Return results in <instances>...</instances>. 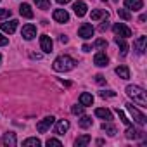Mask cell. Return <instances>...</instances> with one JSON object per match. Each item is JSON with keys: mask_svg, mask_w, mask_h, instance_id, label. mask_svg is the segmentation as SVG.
<instances>
[{"mask_svg": "<svg viewBox=\"0 0 147 147\" xmlns=\"http://www.w3.org/2000/svg\"><path fill=\"white\" fill-rule=\"evenodd\" d=\"M75 66H76V61L71 55H59L52 64L54 71H57V73H67L71 69H75Z\"/></svg>", "mask_w": 147, "mask_h": 147, "instance_id": "6da1fadb", "label": "cell"}, {"mask_svg": "<svg viewBox=\"0 0 147 147\" xmlns=\"http://www.w3.org/2000/svg\"><path fill=\"white\" fill-rule=\"evenodd\" d=\"M126 95L130 99H133V102H137L140 107H147V97H145V90L137 87V85H128L126 87Z\"/></svg>", "mask_w": 147, "mask_h": 147, "instance_id": "7a4b0ae2", "label": "cell"}, {"mask_svg": "<svg viewBox=\"0 0 147 147\" xmlns=\"http://www.w3.org/2000/svg\"><path fill=\"white\" fill-rule=\"evenodd\" d=\"M126 109L130 111V114H131V118H133V121H135L137 125L144 126V125L147 123V118H145V114H144V113H140V111H138V109H137V107L131 104V102H128V104H126Z\"/></svg>", "mask_w": 147, "mask_h": 147, "instance_id": "3957f363", "label": "cell"}, {"mask_svg": "<svg viewBox=\"0 0 147 147\" xmlns=\"http://www.w3.org/2000/svg\"><path fill=\"white\" fill-rule=\"evenodd\" d=\"M113 31H114L116 36H121V38H128V36H131V30H130L126 24H123V23H116V24L113 26Z\"/></svg>", "mask_w": 147, "mask_h": 147, "instance_id": "277c9868", "label": "cell"}, {"mask_svg": "<svg viewBox=\"0 0 147 147\" xmlns=\"http://www.w3.org/2000/svg\"><path fill=\"white\" fill-rule=\"evenodd\" d=\"M55 123V118L54 116H45L42 121H38V125H36V130L40 131V133H45V131H49L50 130V126Z\"/></svg>", "mask_w": 147, "mask_h": 147, "instance_id": "5b68a950", "label": "cell"}, {"mask_svg": "<svg viewBox=\"0 0 147 147\" xmlns=\"http://www.w3.org/2000/svg\"><path fill=\"white\" fill-rule=\"evenodd\" d=\"M94 26L92 24H88V23H83L82 26H80V30H78V36H82L83 40H88V38H92L94 36Z\"/></svg>", "mask_w": 147, "mask_h": 147, "instance_id": "8992f818", "label": "cell"}, {"mask_svg": "<svg viewBox=\"0 0 147 147\" xmlns=\"http://www.w3.org/2000/svg\"><path fill=\"white\" fill-rule=\"evenodd\" d=\"M21 35L24 40H33L36 36V26L35 24H24L21 30Z\"/></svg>", "mask_w": 147, "mask_h": 147, "instance_id": "52a82bcc", "label": "cell"}, {"mask_svg": "<svg viewBox=\"0 0 147 147\" xmlns=\"http://www.w3.org/2000/svg\"><path fill=\"white\" fill-rule=\"evenodd\" d=\"M52 47H54L52 38H50L49 35H42V36H40V49H42L45 54H50V52H52Z\"/></svg>", "mask_w": 147, "mask_h": 147, "instance_id": "ba28073f", "label": "cell"}, {"mask_svg": "<svg viewBox=\"0 0 147 147\" xmlns=\"http://www.w3.org/2000/svg\"><path fill=\"white\" fill-rule=\"evenodd\" d=\"M52 18H54L55 23H67V21H69V14H67V11H64V9H55V11L52 12Z\"/></svg>", "mask_w": 147, "mask_h": 147, "instance_id": "9c48e42d", "label": "cell"}, {"mask_svg": "<svg viewBox=\"0 0 147 147\" xmlns=\"http://www.w3.org/2000/svg\"><path fill=\"white\" fill-rule=\"evenodd\" d=\"M145 45H147V36H138V38L133 42V50H135L138 55H142V54L145 52Z\"/></svg>", "mask_w": 147, "mask_h": 147, "instance_id": "30bf717a", "label": "cell"}, {"mask_svg": "<svg viewBox=\"0 0 147 147\" xmlns=\"http://www.w3.org/2000/svg\"><path fill=\"white\" fill-rule=\"evenodd\" d=\"M2 144H4L5 147H16V145H18L16 133H14V131H7V133H4V137H2Z\"/></svg>", "mask_w": 147, "mask_h": 147, "instance_id": "8fae6325", "label": "cell"}, {"mask_svg": "<svg viewBox=\"0 0 147 147\" xmlns=\"http://www.w3.org/2000/svg\"><path fill=\"white\" fill-rule=\"evenodd\" d=\"M125 137L128 138V140H137V138H142L144 137V131L142 130H137V128H133L131 125L126 128V131H125Z\"/></svg>", "mask_w": 147, "mask_h": 147, "instance_id": "7c38bea8", "label": "cell"}, {"mask_svg": "<svg viewBox=\"0 0 147 147\" xmlns=\"http://www.w3.org/2000/svg\"><path fill=\"white\" fill-rule=\"evenodd\" d=\"M16 28H18V21L16 19H11V21H5V23L0 24V30H2L4 33H7V35H12L16 31Z\"/></svg>", "mask_w": 147, "mask_h": 147, "instance_id": "4fadbf2b", "label": "cell"}, {"mask_svg": "<svg viewBox=\"0 0 147 147\" xmlns=\"http://www.w3.org/2000/svg\"><path fill=\"white\" fill-rule=\"evenodd\" d=\"M94 62H95V66L104 67V66L109 64V57L106 55V52H97V54L94 55Z\"/></svg>", "mask_w": 147, "mask_h": 147, "instance_id": "5bb4252c", "label": "cell"}, {"mask_svg": "<svg viewBox=\"0 0 147 147\" xmlns=\"http://www.w3.org/2000/svg\"><path fill=\"white\" fill-rule=\"evenodd\" d=\"M144 7L142 0H125V9L128 11H140Z\"/></svg>", "mask_w": 147, "mask_h": 147, "instance_id": "9a60e30c", "label": "cell"}, {"mask_svg": "<svg viewBox=\"0 0 147 147\" xmlns=\"http://www.w3.org/2000/svg\"><path fill=\"white\" fill-rule=\"evenodd\" d=\"M95 116L100 118V119H106V121H111L113 119V113L109 109H106V107H97L95 109Z\"/></svg>", "mask_w": 147, "mask_h": 147, "instance_id": "2e32d148", "label": "cell"}, {"mask_svg": "<svg viewBox=\"0 0 147 147\" xmlns=\"http://www.w3.org/2000/svg\"><path fill=\"white\" fill-rule=\"evenodd\" d=\"M67 130H69V121L67 119H59L55 123V133L57 135H64Z\"/></svg>", "mask_w": 147, "mask_h": 147, "instance_id": "e0dca14e", "label": "cell"}, {"mask_svg": "<svg viewBox=\"0 0 147 147\" xmlns=\"http://www.w3.org/2000/svg\"><path fill=\"white\" fill-rule=\"evenodd\" d=\"M73 11H75V14L78 18H83L87 14V4L85 2H75L73 4Z\"/></svg>", "mask_w": 147, "mask_h": 147, "instance_id": "ac0fdd59", "label": "cell"}, {"mask_svg": "<svg viewBox=\"0 0 147 147\" xmlns=\"http://www.w3.org/2000/svg\"><path fill=\"white\" fill-rule=\"evenodd\" d=\"M114 42H116V45L119 47V50H121V55L125 57V55L128 54V43H126V38H121V36H116V38H114Z\"/></svg>", "mask_w": 147, "mask_h": 147, "instance_id": "d6986e66", "label": "cell"}, {"mask_svg": "<svg viewBox=\"0 0 147 147\" xmlns=\"http://www.w3.org/2000/svg\"><path fill=\"white\" fill-rule=\"evenodd\" d=\"M19 14L23 16V18H26V19H31L35 14H33V11H31V5L30 4H23L21 7H19Z\"/></svg>", "mask_w": 147, "mask_h": 147, "instance_id": "ffe728a7", "label": "cell"}, {"mask_svg": "<svg viewBox=\"0 0 147 147\" xmlns=\"http://www.w3.org/2000/svg\"><path fill=\"white\" fill-rule=\"evenodd\" d=\"M80 104H82V106H85V107L92 106V104H94V95H92V94H88V92H83V94L80 95Z\"/></svg>", "mask_w": 147, "mask_h": 147, "instance_id": "44dd1931", "label": "cell"}, {"mask_svg": "<svg viewBox=\"0 0 147 147\" xmlns=\"http://www.w3.org/2000/svg\"><path fill=\"white\" fill-rule=\"evenodd\" d=\"M114 71H116V75H118L121 80H128V78H130V69H128L126 66H118Z\"/></svg>", "mask_w": 147, "mask_h": 147, "instance_id": "7402d4cb", "label": "cell"}, {"mask_svg": "<svg viewBox=\"0 0 147 147\" xmlns=\"http://www.w3.org/2000/svg\"><path fill=\"white\" fill-rule=\"evenodd\" d=\"M90 135H80L76 140H75V147H85V145H88L90 144Z\"/></svg>", "mask_w": 147, "mask_h": 147, "instance_id": "603a6c76", "label": "cell"}, {"mask_svg": "<svg viewBox=\"0 0 147 147\" xmlns=\"http://www.w3.org/2000/svg\"><path fill=\"white\" fill-rule=\"evenodd\" d=\"M92 123H94V119H92L90 116H85V114H82V118L78 119L80 128H90V126H92Z\"/></svg>", "mask_w": 147, "mask_h": 147, "instance_id": "cb8c5ba5", "label": "cell"}, {"mask_svg": "<svg viewBox=\"0 0 147 147\" xmlns=\"http://www.w3.org/2000/svg\"><path fill=\"white\" fill-rule=\"evenodd\" d=\"M102 130H104L109 137H114V135H116V126H114V125H111L109 121L102 123Z\"/></svg>", "mask_w": 147, "mask_h": 147, "instance_id": "d4e9b609", "label": "cell"}, {"mask_svg": "<svg viewBox=\"0 0 147 147\" xmlns=\"http://www.w3.org/2000/svg\"><path fill=\"white\" fill-rule=\"evenodd\" d=\"M23 145H24V147H30V145L38 147V145H42V140H40V138H36V137H30V138H26V140L23 142Z\"/></svg>", "mask_w": 147, "mask_h": 147, "instance_id": "484cf974", "label": "cell"}, {"mask_svg": "<svg viewBox=\"0 0 147 147\" xmlns=\"http://www.w3.org/2000/svg\"><path fill=\"white\" fill-rule=\"evenodd\" d=\"M109 14L107 12H104V11H100V9H95V11H92V19L94 21H99L100 18H107Z\"/></svg>", "mask_w": 147, "mask_h": 147, "instance_id": "4316f807", "label": "cell"}, {"mask_svg": "<svg viewBox=\"0 0 147 147\" xmlns=\"http://www.w3.org/2000/svg\"><path fill=\"white\" fill-rule=\"evenodd\" d=\"M35 4H36V7H38V9L47 11V9L50 7V0H35Z\"/></svg>", "mask_w": 147, "mask_h": 147, "instance_id": "83f0119b", "label": "cell"}, {"mask_svg": "<svg viewBox=\"0 0 147 147\" xmlns=\"http://www.w3.org/2000/svg\"><path fill=\"white\" fill-rule=\"evenodd\" d=\"M118 16H119L121 19H125V21H130V19H131V14H130L128 9H118Z\"/></svg>", "mask_w": 147, "mask_h": 147, "instance_id": "f1b7e54d", "label": "cell"}, {"mask_svg": "<svg viewBox=\"0 0 147 147\" xmlns=\"http://www.w3.org/2000/svg\"><path fill=\"white\" fill-rule=\"evenodd\" d=\"M83 109H85V106H82V104L78 106V104H76V106H73V107H71V113H73V114H76V116H82V114H83Z\"/></svg>", "mask_w": 147, "mask_h": 147, "instance_id": "f546056e", "label": "cell"}, {"mask_svg": "<svg viewBox=\"0 0 147 147\" xmlns=\"http://www.w3.org/2000/svg\"><path fill=\"white\" fill-rule=\"evenodd\" d=\"M92 47H95V49H106V47H107V42L100 38V40H95V43H94Z\"/></svg>", "mask_w": 147, "mask_h": 147, "instance_id": "4dcf8cb0", "label": "cell"}, {"mask_svg": "<svg viewBox=\"0 0 147 147\" xmlns=\"http://www.w3.org/2000/svg\"><path fill=\"white\" fill-rule=\"evenodd\" d=\"M116 113H118V116H119V119H121V121H123V123H125L126 126H130V125H131V123H130V119H128V118L125 116V113H123V111H119V109H118Z\"/></svg>", "mask_w": 147, "mask_h": 147, "instance_id": "1f68e13d", "label": "cell"}, {"mask_svg": "<svg viewBox=\"0 0 147 147\" xmlns=\"http://www.w3.org/2000/svg\"><path fill=\"white\" fill-rule=\"evenodd\" d=\"M11 9H0V19H7V18H11Z\"/></svg>", "mask_w": 147, "mask_h": 147, "instance_id": "d6a6232c", "label": "cell"}, {"mask_svg": "<svg viewBox=\"0 0 147 147\" xmlns=\"http://www.w3.org/2000/svg\"><path fill=\"white\" fill-rule=\"evenodd\" d=\"M47 145H49V147H50V145L61 147V145H62V142H61V140H57V138H49V140H47Z\"/></svg>", "mask_w": 147, "mask_h": 147, "instance_id": "836d02e7", "label": "cell"}, {"mask_svg": "<svg viewBox=\"0 0 147 147\" xmlns=\"http://www.w3.org/2000/svg\"><path fill=\"white\" fill-rule=\"evenodd\" d=\"M100 97L102 99H106V97H116V92H113V90H104V92H100Z\"/></svg>", "mask_w": 147, "mask_h": 147, "instance_id": "e575fe53", "label": "cell"}, {"mask_svg": "<svg viewBox=\"0 0 147 147\" xmlns=\"http://www.w3.org/2000/svg\"><path fill=\"white\" fill-rule=\"evenodd\" d=\"M7 43H9V38L0 33V47H4V45H7Z\"/></svg>", "mask_w": 147, "mask_h": 147, "instance_id": "d590c367", "label": "cell"}, {"mask_svg": "<svg viewBox=\"0 0 147 147\" xmlns=\"http://www.w3.org/2000/svg\"><path fill=\"white\" fill-rule=\"evenodd\" d=\"M95 82H97L99 85H104V83H106V78H104L102 75H97V76H95Z\"/></svg>", "mask_w": 147, "mask_h": 147, "instance_id": "8d00e7d4", "label": "cell"}, {"mask_svg": "<svg viewBox=\"0 0 147 147\" xmlns=\"http://www.w3.org/2000/svg\"><path fill=\"white\" fill-rule=\"evenodd\" d=\"M107 28H109V23H107V18H106V21H104V23L99 26V30H100V31H106Z\"/></svg>", "mask_w": 147, "mask_h": 147, "instance_id": "74e56055", "label": "cell"}, {"mask_svg": "<svg viewBox=\"0 0 147 147\" xmlns=\"http://www.w3.org/2000/svg\"><path fill=\"white\" fill-rule=\"evenodd\" d=\"M82 49H83V52H90V50H92V45H88V43H85V45H83Z\"/></svg>", "mask_w": 147, "mask_h": 147, "instance_id": "f35d334b", "label": "cell"}, {"mask_svg": "<svg viewBox=\"0 0 147 147\" xmlns=\"http://www.w3.org/2000/svg\"><path fill=\"white\" fill-rule=\"evenodd\" d=\"M59 40H61V43H67V36H66V35H61Z\"/></svg>", "mask_w": 147, "mask_h": 147, "instance_id": "ab89813d", "label": "cell"}, {"mask_svg": "<svg viewBox=\"0 0 147 147\" xmlns=\"http://www.w3.org/2000/svg\"><path fill=\"white\" fill-rule=\"evenodd\" d=\"M57 4H67V2H71V0H55Z\"/></svg>", "mask_w": 147, "mask_h": 147, "instance_id": "60d3db41", "label": "cell"}, {"mask_svg": "<svg viewBox=\"0 0 147 147\" xmlns=\"http://www.w3.org/2000/svg\"><path fill=\"white\" fill-rule=\"evenodd\" d=\"M145 19H147V16H145V14H142V16H140V19H138V21H140V23H144V21H145Z\"/></svg>", "mask_w": 147, "mask_h": 147, "instance_id": "b9f144b4", "label": "cell"}, {"mask_svg": "<svg viewBox=\"0 0 147 147\" xmlns=\"http://www.w3.org/2000/svg\"><path fill=\"white\" fill-rule=\"evenodd\" d=\"M0 64H2V54H0Z\"/></svg>", "mask_w": 147, "mask_h": 147, "instance_id": "7bdbcfd3", "label": "cell"}, {"mask_svg": "<svg viewBox=\"0 0 147 147\" xmlns=\"http://www.w3.org/2000/svg\"><path fill=\"white\" fill-rule=\"evenodd\" d=\"M113 2H118V0H113Z\"/></svg>", "mask_w": 147, "mask_h": 147, "instance_id": "ee69618b", "label": "cell"}]
</instances>
